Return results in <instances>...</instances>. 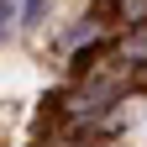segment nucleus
I'll use <instances>...</instances> for the list:
<instances>
[{"instance_id": "f257e3e1", "label": "nucleus", "mask_w": 147, "mask_h": 147, "mask_svg": "<svg viewBox=\"0 0 147 147\" xmlns=\"http://www.w3.org/2000/svg\"><path fill=\"white\" fill-rule=\"evenodd\" d=\"M116 11H121L131 26H147V0H116Z\"/></svg>"}, {"instance_id": "f03ea898", "label": "nucleus", "mask_w": 147, "mask_h": 147, "mask_svg": "<svg viewBox=\"0 0 147 147\" xmlns=\"http://www.w3.org/2000/svg\"><path fill=\"white\" fill-rule=\"evenodd\" d=\"M42 5H47V0H26V21H37V16H42Z\"/></svg>"}, {"instance_id": "7ed1b4c3", "label": "nucleus", "mask_w": 147, "mask_h": 147, "mask_svg": "<svg viewBox=\"0 0 147 147\" xmlns=\"http://www.w3.org/2000/svg\"><path fill=\"white\" fill-rule=\"evenodd\" d=\"M11 32V5H0V37Z\"/></svg>"}, {"instance_id": "20e7f679", "label": "nucleus", "mask_w": 147, "mask_h": 147, "mask_svg": "<svg viewBox=\"0 0 147 147\" xmlns=\"http://www.w3.org/2000/svg\"><path fill=\"white\" fill-rule=\"evenodd\" d=\"M131 53H137V58H147V37H137V42H131Z\"/></svg>"}]
</instances>
